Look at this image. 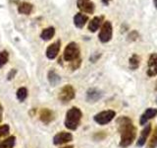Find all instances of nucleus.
Here are the masks:
<instances>
[{
  "label": "nucleus",
  "mask_w": 157,
  "mask_h": 148,
  "mask_svg": "<svg viewBox=\"0 0 157 148\" xmlns=\"http://www.w3.org/2000/svg\"><path fill=\"white\" fill-rule=\"evenodd\" d=\"M15 145V137L10 136L2 142H0V148H13Z\"/></svg>",
  "instance_id": "obj_20"
},
{
  "label": "nucleus",
  "mask_w": 157,
  "mask_h": 148,
  "mask_svg": "<svg viewBox=\"0 0 157 148\" xmlns=\"http://www.w3.org/2000/svg\"><path fill=\"white\" fill-rule=\"evenodd\" d=\"M33 9V6L29 2L26 1H23V2H20L18 4V11L20 14H23V15H29L32 13Z\"/></svg>",
  "instance_id": "obj_16"
},
{
  "label": "nucleus",
  "mask_w": 157,
  "mask_h": 148,
  "mask_svg": "<svg viewBox=\"0 0 157 148\" xmlns=\"http://www.w3.org/2000/svg\"><path fill=\"white\" fill-rule=\"evenodd\" d=\"M60 47H61V42L57 41L55 43H51L46 48V56L48 59H54L57 56L59 51H60Z\"/></svg>",
  "instance_id": "obj_10"
},
{
  "label": "nucleus",
  "mask_w": 157,
  "mask_h": 148,
  "mask_svg": "<svg viewBox=\"0 0 157 148\" xmlns=\"http://www.w3.org/2000/svg\"><path fill=\"white\" fill-rule=\"evenodd\" d=\"M140 65V57L136 53H134L129 59V66L132 70H136Z\"/></svg>",
  "instance_id": "obj_18"
},
{
  "label": "nucleus",
  "mask_w": 157,
  "mask_h": 148,
  "mask_svg": "<svg viewBox=\"0 0 157 148\" xmlns=\"http://www.w3.org/2000/svg\"><path fill=\"white\" fill-rule=\"evenodd\" d=\"M118 131L120 133L121 139L119 145L122 148L129 147L136 140V130L134 122L129 117H120L117 120Z\"/></svg>",
  "instance_id": "obj_1"
},
{
  "label": "nucleus",
  "mask_w": 157,
  "mask_h": 148,
  "mask_svg": "<svg viewBox=\"0 0 157 148\" xmlns=\"http://www.w3.org/2000/svg\"><path fill=\"white\" fill-rule=\"evenodd\" d=\"M102 1V3L104 4V5H106V6H108V5H109V3L112 1V0H101Z\"/></svg>",
  "instance_id": "obj_28"
},
{
  "label": "nucleus",
  "mask_w": 157,
  "mask_h": 148,
  "mask_svg": "<svg viewBox=\"0 0 157 148\" xmlns=\"http://www.w3.org/2000/svg\"><path fill=\"white\" fill-rule=\"evenodd\" d=\"M77 6L82 13L93 14L94 12V3L91 0H77Z\"/></svg>",
  "instance_id": "obj_7"
},
{
  "label": "nucleus",
  "mask_w": 157,
  "mask_h": 148,
  "mask_svg": "<svg viewBox=\"0 0 157 148\" xmlns=\"http://www.w3.org/2000/svg\"><path fill=\"white\" fill-rule=\"evenodd\" d=\"M156 103H157V98H156Z\"/></svg>",
  "instance_id": "obj_32"
},
{
  "label": "nucleus",
  "mask_w": 157,
  "mask_h": 148,
  "mask_svg": "<svg viewBox=\"0 0 157 148\" xmlns=\"http://www.w3.org/2000/svg\"><path fill=\"white\" fill-rule=\"evenodd\" d=\"M87 21H88V17L83 13H78L74 16V24L78 29L83 28V26L86 24Z\"/></svg>",
  "instance_id": "obj_15"
},
{
  "label": "nucleus",
  "mask_w": 157,
  "mask_h": 148,
  "mask_svg": "<svg viewBox=\"0 0 157 148\" xmlns=\"http://www.w3.org/2000/svg\"><path fill=\"white\" fill-rule=\"evenodd\" d=\"M113 37V27L110 21H105L103 22L99 35H98V39L99 41L103 43H106L111 41Z\"/></svg>",
  "instance_id": "obj_4"
},
{
  "label": "nucleus",
  "mask_w": 157,
  "mask_h": 148,
  "mask_svg": "<svg viewBox=\"0 0 157 148\" xmlns=\"http://www.w3.org/2000/svg\"><path fill=\"white\" fill-rule=\"evenodd\" d=\"M153 4H154V7L157 9V0H153Z\"/></svg>",
  "instance_id": "obj_30"
},
{
  "label": "nucleus",
  "mask_w": 157,
  "mask_h": 148,
  "mask_svg": "<svg viewBox=\"0 0 157 148\" xmlns=\"http://www.w3.org/2000/svg\"><path fill=\"white\" fill-rule=\"evenodd\" d=\"M8 59H9V54L6 51H0V68H2L8 62Z\"/></svg>",
  "instance_id": "obj_23"
},
{
  "label": "nucleus",
  "mask_w": 157,
  "mask_h": 148,
  "mask_svg": "<svg viewBox=\"0 0 157 148\" xmlns=\"http://www.w3.org/2000/svg\"><path fill=\"white\" fill-rule=\"evenodd\" d=\"M80 47H78L77 43H68V46L65 47V51L63 53V58L68 62H73L80 58Z\"/></svg>",
  "instance_id": "obj_3"
},
{
  "label": "nucleus",
  "mask_w": 157,
  "mask_h": 148,
  "mask_svg": "<svg viewBox=\"0 0 157 148\" xmlns=\"http://www.w3.org/2000/svg\"><path fill=\"white\" fill-rule=\"evenodd\" d=\"M54 35H55V29L53 27H49V28L44 29L41 32L40 38L43 41H49V39H51L54 37Z\"/></svg>",
  "instance_id": "obj_19"
},
{
  "label": "nucleus",
  "mask_w": 157,
  "mask_h": 148,
  "mask_svg": "<svg viewBox=\"0 0 157 148\" xmlns=\"http://www.w3.org/2000/svg\"><path fill=\"white\" fill-rule=\"evenodd\" d=\"M156 147H157V126L155 127L150 140L148 141V144H147V148H156Z\"/></svg>",
  "instance_id": "obj_21"
},
{
  "label": "nucleus",
  "mask_w": 157,
  "mask_h": 148,
  "mask_svg": "<svg viewBox=\"0 0 157 148\" xmlns=\"http://www.w3.org/2000/svg\"><path fill=\"white\" fill-rule=\"evenodd\" d=\"M156 116H157V109H153V108L146 109V111L142 113L140 117V125H146V123L148 122V121H150L151 118H153Z\"/></svg>",
  "instance_id": "obj_12"
},
{
  "label": "nucleus",
  "mask_w": 157,
  "mask_h": 148,
  "mask_svg": "<svg viewBox=\"0 0 157 148\" xmlns=\"http://www.w3.org/2000/svg\"><path fill=\"white\" fill-rule=\"evenodd\" d=\"M27 96H28V90L26 88L22 87L17 91V98L20 101H24L27 98Z\"/></svg>",
  "instance_id": "obj_24"
},
{
  "label": "nucleus",
  "mask_w": 157,
  "mask_h": 148,
  "mask_svg": "<svg viewBox=\"0 0 157 148\" xmlns=\"http://www.w3.org/2000/svg\"><path fill=\"white\" fill-rule=\"evenodd\" d=\"M151 128H152V126H151L150 123H146V126L141 130L140 135L139 139H137V141H136V146L142 147L145 144L146 140H147V137L149 136L150 132H151Z\"/></svg>",
  "instance_id": "obj_11"
},
{
  "label": "nucleus",
  "mask_w": 157,
  "mask_h": 148,
  "mask_svg": "<svg viewBox=\"0 0 157 148\" xmlns=\"http://www.w3.org/2000/svg\"><path fill=\"white\" fill-rule=\"evenodd\" d=\"M62 148H74L73 145H68V146H65V147H62Z\"/></svg>",
  "instance_id": "obj_31"
},
{
  "label": "nucleus",
  "mask_w": 157,
  "mask_h": 148,
  "mask_svg": "<svg viewBox=\"0 0 157 148\" xmlns=\"http://www.w3.org/2000/svg\"><path fill=\"white\" fill-rule=\"evenodd\" d=\"M82 113V111L77 107H73L66 113L65 118V126L70 130H76L80 125Z\"/></svg>",
  "instance_id": "obj_2"
},
{
  "label": "nucleus",
  "mask_w": 157,
  "mask_h": 148,
  "mask_svg": "<svg viewBox=\"0 0 157 148\" xmlns=\"http://www.w3.org/2000/svg\"><path fill=\"white\" fill-rule=\"evenodd\" d=\"M147 75L154 77L157 75V53H151L147 62Z\"/></svg>",
  "instance_id": "obj_8"
},
{
  "label": "nucleus",
  "mask_w": 157,
  "mask_h": 148,
  "mask_svg": "<svg viewBox=\"0 0 157 148\" xmlns=\"http://www.w3.org/2000/svg\"><path fill=\"white\" fill-rule=\"evenodd\" d=\"M75 95L76 92L74 87L72 85H65L59 93V100L64 104H67L75 98Z\"/></svg>",
  "instance_id": "obj_6"
},
{
  "label": "nucleus",
  "mask_w": 157,
  "mask_h": 148,
  "mask_svg": "<svg viewBox=\"0 0 157 148\" xmlns=\"http://www.w3.org/2000/svg\"><path fill=\"white\" fill-rule=\"evenodd\" d=\"M103 19H104L103 16H96L93 19H91V21L88 23V30H90V32L91 33L96 32L97 30L99 29V27L102 26Z\"/></svg>",
  "instance_id": "obj_13"
},
{
  "label": "nucleus",
  "mask_w": 157,
  "mask_h": 148,
  "mask_svg": "<svg viewBox=\"0 0 157 148\" xmlns=\"http://www.w3.org/2000/svg\"><path fill=\"white\" fill-rule=\"evenodd\" d=\"M10 130V128H9V125H0V138L5 136V135H7L8 134V132Z\"/></svg>",
  "instance_id": "obj_25"
},
{
  "label": "nucleus",
  "mask_w": 157,
  "mask_h": 148,
  "mask_svg": "<svg viewBox=\"0 0 157 148\" xmlns=\"http://www.w3.org/2000/svg\"><path fill=\"white\" fill-rule=\"evenodd\" d=\"M156 90H157V87H156Z\"/></svg>",
  "instance_id": "obj_33"
},
{
  "label": "nucleus",
  "mask_w": 157,
  "mask_h": 148,
  "mask_svg": "<svg viewBox=\"0 0 157 148\" xmlns=\"http://www.w3.org/2000/svg\"><path fill=\"white\" fill-rule=\"evenodd\" d=\"M48 80L52 85H55V84H57L59 81H60V77H59L58 74H56L53 70H51L48 73Z\"/></svg>",
  "instance_id": "obj_22"
},
{
  "label": "nucleus",
  "mask_w": 157,
  "mask_h": 148,
  "mask_svg": "<svg viewBox=\"0 0 157 148\" xmlns=\"http://www.w3.org/2000/svg\"><path fill=\"white\" fill-rule=\"evenodd\" d=\"M139 39V33H137L136 31H132L129 36H128V39L131 42H134V41H136V39Z\"/></svg>",
  "instance_id": "obj_26"
},
{
  "label": "nucleus",
  "mask_w": 157,
  "mask_h": 148,
  "mask_svg": "<svg viewBox=\"0 0 157 148\" xmlns=\"http://www.w3.org/2000/svg\"><path fill=\"white\" fill-rule=\"evenodd\" d=\"M94 139L95 140H102V139H104V138L106 137V133L104 131H100V132H97L94 134Z\"/></svg>",
  "instance_id": "obj_27"
},
{
  "label": "nucleus",
  "mask_w": 157,
  "mask_h": 148,
  "mask_svg": "<svg viewBox=\"0 0 157 148\" xmlns=\"http://www.w3.org/2000/svg\"><path fill=\"white\" fill-rule=\"evenodd\" d=\"M102 96V93L96 89H90L86 92V100L88 102H96L98 101Z\"/></svg>",
  "instance_id": "obj_17"
},
{
  "label": "nucleus",
  "mask_w": 157,
  "mask_h": 148,
  "mask_svg": "<svg viewBox=\"0 0 157 148\" xmlns=\"http://www.w3.org/2000/svg\"><path fill=\"white\" fill-rule=\"evenodd\" d=\"M2 112H3V108L1 105H0V122L2 121Z\"/></svg>",
  "instance_id": "obj_29"
},
{
  "label": "nucleus",
  "mask_w": 157,
  "mask_h": 148,
  "mask_svg": "<svg viewBox=\"0 0 157 148\" xmlns=\"http://www.w3.org/2000/svg\"><path fill=\"white\" fill-rule=\"evenodd\" d=\"M39 118H40V121L42 122L49 123L50 121H53L54 113H53V112L51 110L44 108V109H42V110H40V112H39Z\"/></svg>",
  "instance_id": "obj_14"
},
{
  "label": "nucleus",
  "mask_w": 157,
  "mask_h": 148,
  "mask_svg": "<svg viewBox=\"0 0 157 148\" xmlns=\"http://www.w3.org/2000/svg\"><path fill=\"white\" fill-rule=\"evenodd\" d=\"M116 117V112L112 110H107V111H102L100 113H96L94 116V121L100 125H105L107 123L112 121Z\"/></svg>",
  "instance_id": "obj_5"
},
{
  "label": "nucleus",
  "mask_w": 157,
  "mask_h": 148,
  "mask_svg": "<svg viewBox=\"0 0 157 148\" xmlns=\"http://www.w3.org/2000/svg\"><path fill=\"white\" fill-rule=\"evenodd\" d=\"M73 140V135L70 132H65V131H61L57 133V134L54 136L53 138V143L55 145H61V144H65Z\"/></svg>",
  "instance_id": "obj_9"
}]
</instances>
